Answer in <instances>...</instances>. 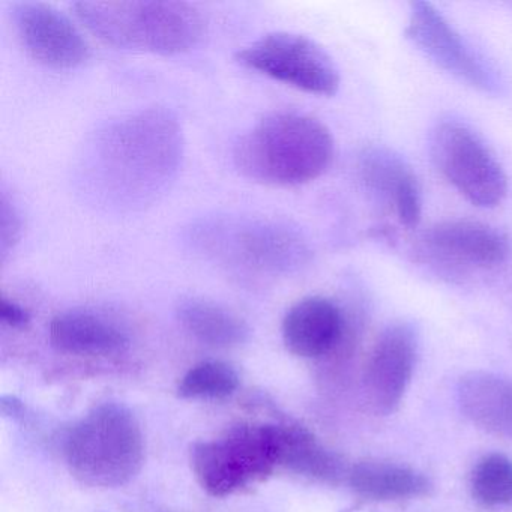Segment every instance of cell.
I'll use <instances>...</instances> for the list:
<instances>
[{
    "mask_svg": "<svg viewBox=\"0 0 512 512\" xmlns=\"http://www.w3.org/2000/svg\"><path fill=\"white\" fill-rule=\"evenodd\" d=\"M334 154V137L319 119L280 110L269 113L239 137L233 163L250 181L296 187L320 178Z\"/></svg>",
    "mask_w": 512,
    "mask_h": 512,
    "instance_id": "cell-2",
    "label": "cell"
},
{
    "mask_svg": "<svg viewBox=\"0 0 512 512\" xmlns=\"http://www.w3.org/2000/svg\"><path fill=\"white\" fill-rule=\"evenodd\" d=\"M0 319L13 328H23L31 322V313L17 302L4 299L0 305Z\"/></svg>",
    "mask_w": 512,
    "mask_h": 512,
    "instance_id": "cell-23",
    "label": "cell"
},
{
    "mask_svg": "<svg viewBox=\"0 0 512 512\" xmlns=\"http://www.w3.org/2000/svg\"><path fill=\"white\" fill-rule=\"evenodd\" d=\"M239 376L226 362L206 361L191 368L179 383V397L188 400H220L238 389Z\"/></svg>",
    "mask_w": 512,
    "mask_h": 512,
    "instance_id": "cell-21",
    "label": "cell"
},
{
    "mask_svg": "<svg viewBox=\"0 0 512 512\" xmlns=\"http://www.w3.org/2000/svg\"><path fill=\"white\" fill-rule=\"evenodd\" d=\"M350 487L362 499L374 502L413 499L431 491L424 473L386 461H361L349 470Z\"/></svg>",
    "mask_w": 512,
    "mask_h": 512,
    "instance_id": "cell-17",
    "label": "cell"
},
{
    "mask_svg": "<svg viewBox=\"0 0 512 512\" xmlns=\"http://www.w3.org/2000/svg\"><path fill=\"white\" fill-rule=\"evenodd\" d=\"M358 173L367 193L391 209L401 226H418L422 215L421 187L401 155L383 146H371L359 155Z\"/></svg>",
    "mask_w": 512,
    "mask_h": 512,
    "instance_id": "cell-13",
    "label": "cell"
},
{
    "mask_svg": "<svg viewBox=\"0 0 512 512\" xmlns=\"http://www.w3.org/2000/svg\"><path fill=\"white\" fill-rule=\"evenodd\" d=\"M430 152L443 178L478 208L499 206L508 194V178L490 149L455 121L440 122L430 137Z\"/></svg>",
    "mask_w": 512,
    "mask_h": 512,
    "instance_id": "cell-7",
    "label": "cell"
},
{
    "mask_svg": "<svg viewBox=\"0 0 512 512\" xmlns=\"http://www.w3.org/2000/svg\"><path fill=\"white\" fill-rule=\"evenodd\" d=\"M404 34L425 58L460 82L485 94H497L502 88L496 70L473 52L440 11L428 2L412 4Z\"/></svg>",
    "mask_w": 512,
    "mask_h": 512,
    "instance_id": "cell-9",
    "label": "cell"
},
{
    "mask_svg": "<svg viewBox=\"0 0 512 512\" xmlns=\"http://www.w3.org/2000/svg\"><path fill=\"white\" fill-rule=\"evenodd\" d=\"M80 22L116 49L175 56L202 40V14L176 0H82L73 5Z\"/></svg>",
    "mask_w": 512,
    "mask_h": 512,
    "instance_id": "cell-3",
    "label": "cell"
},
{
    "mask_svg": "<svg viewBox=\"0 0 512 512\" xmlns=\"http://www.w3.org/2000/svg\"><path fill=\"white\" fill-rule=\"evenodd\" d=\"M191 467L203 490L224 497L265 479L278 466L277 425H238L191 446Z\"/></svg>",
    "mask_w": 512,
    "mask_h": 512,
    "instance_id": "cell-6",
    "label": "cell"
},
{
    "mask_svg": "<svg viewBox=\"0 0 512 512\" xmlns=\"http://www.w3.org/2000/svg\"><path fill=\"white\" fill-rule=\"evenodd\" d=\"M346 323L340 305L323 296H310L287 311L281 328L283 341L293 355L319 358L341 343Z\"/></svg>",
    "mask_w": 512,
    "mask_h": 512,
    "instance_id": "cell-14",
    "label": "cell"
},
{
    "mask_svg": "<svg viewBox=\"0 0 512 512\" xmlns=\"http://www.w3.org/2000/svg\"><path fill=\"white\" fill-rule=\"evenodd\" d=\"M50 343L71 355L107 356L127 349V332L109 317L91 310H70L50 323Z\"/></svg>",
    "mask_w": 512,
    "mask_h": 512,
    "instance_id": "cell-16",
    "label": "cell"
},
{
    "mask_svg": "<svg viewBox=\"0 0 512 512\" xmlns=\"http://www.w3.org/2000/svg\"><path fill=\"white\" fill-rule=\"evenodd\" d=\"M457 400L473 424L512 442V379L487 371L464 374L458 382Z\"/></svg>",
    "mask_w": 512,
    "mask_h": 512,
    "instance_id": "cell-15",
    "label": "cell"
},
{
    "mask_svg": "<svg viewBox=\"0 0 512 512\" xmlns=\"http://www.w3.org/2000/svg\"><path fill=\"white\" fill-rule=\"evenodd\" d=\"M424 262L446 271L491 269L509 256L508 239L493 227L478 221H442L428 227L418 242Z\"/></svg>",
    "mask_w": 512,
    "mask_h": 512,
    "instance_id": "cell-10",
    "label": "cell"
},
{
    "mask_svg": "<svg viewBox=\"0 0 512 512\" xmlns=\"http://www.w3.org/2000/svg\"><path fill=\"white\" fill-rule=\"evenodd\" d=\"M64 454L70 472L82 484L121 487L142 470V428L127 406L106 401L89 410L68 431Z\"/></svg>",
    "mask_w": 512,
    "mask_h": 512,
    "instance_id": "cell-5",
    "label": "cell"
},
{
    "mask_svg": "<svg viewBox=\"0 0 512 512\" xmlns=\"http://www.w3.org/2000/svg\"><path fill=\"white\" fill-rule=\"evenodd\" d=\"M185 140L178 118L151 107L95 131L79 158L80 193L100 211L133 214L161 199L178 178Z\"/></svg>",
    "mask_w": 512,
    "mask_h": 512,
    "instance_id": "cell-1",
    "label": "cell"
},
{
    "mask_svg": "<svg viewBox=\"0 0 512 512\" xmlns=\"http://www.w3.org/2000/svg\"><path fill=\"white\" fill-rule=\"evenodd\" d=\"M16 31L26 52L53 70H74L89 58L82 32L61 11L44 2L25 0L14 5Z\"/></svg>",
    "mask_w": 512,
    "mask_h": 512,
    "instance_id": "cell-11",
    "label": "cell"
},
{
    "mask_svg": "<svg viewBox=\"0 0 512 512\" xmlns=\"http://www.w3.org/2000/svg\"><path fill=\"white\" fill-rule=\"evenodd\" d=\"M22 233V217L14 202H8L7 196H2V256L19 241Z\"/></svg>",
    "mask_w": 512,
    "mask_h": 512,
    "instance_id": "cell-22",
    "label": "cell"
},
{
    "mask_svg": "<svg viewBox=\"0 0 512 512\" xmlns=\"http://www.w3.org/2000/svg\"><path fill=\"white\" fill-rule=\"evenodd\" d=\"M176 314L188 334L208 346H239L250 337V328L241 317L206 299H184Z\"/></svg>",
    "mask_w": 512,
    "mask_h": 512,
    "instance_id": "cell-19",
    "label": "cell"
},
{
    "mask_svg": "<svg viewBox=\"0 0 512 512\" xmlns=\"http://www.w3.org/2000/svg\"><path fill=\"white\" fill-rule=\"evenodd\" d=\"M188 241L208 259L254 277H290L313 259L301 229L271 218H209L191 227Z\"/></svg>",
    "mask_w": 512,
    "mask_h": 512,
    "instance_id": "cell-4",
    "label": "cell"
},
{
    "mask_svg": "<svg viewBox=\"0 0 512 512\" xmlns=\"http://www.w3.org/2000/svg\"><path fill=\"white\" fill-rule=\"evenodd\" d=\"M473 497L490 508L512 506V460L490 454L476 464L472 475Z\"/></svg>",
    "mask_w": 512,
    "mask_h": 512,
    "instance_id": "cell-20",
    "label": "cell"
},
{
    "mask_svg": "<svg viewBox=\"0 0 512 512\" xmlns=\"http://www.w3.org/2000/svg\"><path fill=\"white\" fill-rule=\"evenodd\" d=\"M418 347V332L410 323H392L383 329L365 373V391L374 412L389 415L400 406L415 371Z\"/></svg>",
    "mask_w": 512,
    "mask_h": 512,
    "instance_id": "cell-12",
    "label": "cell"
},
{
    "mask_svg": "<svg viewBox=\"0 0 512 512\" xmlns=\"http://www.w3.org/2000/svg\"><path fill=\"white\" fill-rule=\"evenodd\" d=\"M236 61L248 70L307 94L332 97L340 89V71L334 59L304 35L290 32L265 35L239 50Z\"/></svg>",
    "mask_w": 512,
    "mask_h": 512,
    "instance_id": "cell-8",
    "label": "cell"
},
{
    "mask_svg": "<svg viewBox=\"0 0 512 512\" xmlns=\"http://www.w3.org/2000/svg\"><path fill=\"white\" fill-rule=\"evenodd\" d=\"M278 464L301 475L313 476L326 482L343 478V460L323 448L316 437L299 425H277Z\"/></svg>",
    "mask_w": 512,
    "mask_h": 512,
    "instance_id": "cell-18",
    "label": "cell"
}]
</instances>
